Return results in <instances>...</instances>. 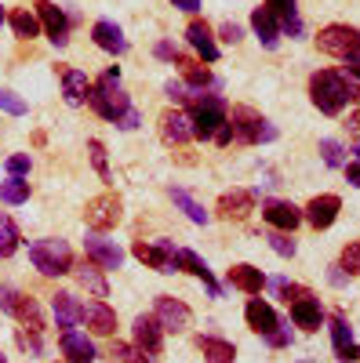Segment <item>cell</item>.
<instances>
[{
    "instance_id": "6da1fadb",
    "label": "cell",
    "mask_w": 360,
    "mask_h": 363,
    "mask_svg": "<svg viewBox=\"0 0 360 363\" xmlns=\"http://www.w3.org/2000/svg\"><path fill=\"white\" fill-rule=\"evenodd\" d=\"M87 102H92V109H95L102 120H113L120 131H135V128H138V109H135L131 99L124 95L116 69H106V73L92 84V95H87Z\"/></svg>"
},
{
    "instance_id": "7a4b0ae2",
    "label": "cell",
    "mask_w": 360,
    "mask_h": 363,
    "mask_svg": "<svg viewBox=\"0 0 360 363\" xmlns=\"http://www.w3.org/2000/svg\"><path fill=\"white\" fill-rule=\"evenodd\" d=\"M310 99H313V106H317L324 116H339V113L349 106V99H356V91H353V84H349L342 73L320 69V73L310 77Z\"/></svg>"
},
{
    "instance_id": "3957f363",
    "label": "cell",
    "mask_w": 360,
    "mask_h": 363,
    "mask_svg": "<svg viewBox=\"0 0 360 363\" xmlns=\"http://www.w3.org/2000/svg\"><path fill=\"white\" fill-rule=\"evenodd\" d=\"M190 128H193V138H215L222 128H226V102L219 95H190Z\"/></svg>"
},
{
    "instance_id": "277c9868",
    "label": "cell",
    "mask_w": 360,
    "mask_h": 363,
    "mask_svg": "<svg viewBox=\"0 0 360 363\" xmlns=\"http://www.w3.org/2000/svg\"><path fill=\"white\" fill-rule=\"evenodd\" d=\"M29 262H33V269L40 272V277H66V272H73V251L66 240H33L29 244Z\"/></svg>"
},
{
    "instance_id": "5b68a950",
    "label": "cell",
    "mask_w": 360,
    "mask_h": 363,
    "mask_svg": "<svg viewBox=\"0 0 360 363\" xmlns=\"http://www.w3.org/2000/svg\"><path fill=\"white\" fill-rule=\"evenodd\" d=\"M226 124H229L233 138L244 142V145H258V142H273V138H277V128L269 124L262 113H255L251 106H236Z\"/></svg>"
},
{
    "instance_id": "8992f818",
    "label": "cell",
    "mask_w": 360,
    "mask_h": 363,
    "mask_svg": "<svg viewBox=\"0 0 360 363\" xmlns=\"http://www.w3.org/2000/svg\"><path fill=\"white\" fill-rule=\"evenodd\" d=\"M120 218H124V203H120V196H113V193H102L95 200H87V207H84V222L95 233L113 229Z\"/></svg>"
},
{
    "instance_id": "52a82bcc",
    "label": "cell",
    "mask_w": 360,
    "mask_h": 363,
    "mask_svg": "<svg viewBox=\"0 0 360 363\" xmlns=\"http://www.w3.org/2000/svg\"><path fill=\"white\" fill-rule=\"evenodd\" d=\"M135 258L157 272H178V251L171 240H157V244H135Z\"/></svg>"
},
{
    "instance_id": "ba28073f",
    "label": "cell",
    "mask_w": 360,
    "mask_h": 363,
    "mask_svg": "<svg viewBox=\"0 0 360 363\" xmlns=\"http://www.w3.org/2000/svg\"><path fill=\"white\" fill-rule=\"evenodd\" d=\"M0 306H4V313L18 316L29 330H33V335H40V330H44V320H40V309H37V301H33V298H26V294L4 287V291H0Z\"/></svg>"
},
{
    "instance_id": "9c48e42d",
    "label": "cell",
    "mask_w": 360,
    "mask_h": 363,
    "mask_svg": "<svg viewBox=\"0 0 360 363\" xmlns=\"http://www.w3.org/2000/svg\"><path fill=\"white\" fill-rule=\"evenodd\" d=\"M317 44H320L324 55H339V58H346L349 51L360 48V29H353V26H324V29H320V37H317Z\"/></svg>"
},
{
    "instance_id": "30bf717a",
    "label": "cell",
    "mask_w": 360,
    "mask_h": 363,
    "mask_svg": "<svg viewBox=\"0 0 360 363\" xmlns=\"http://www.w3.org/2000/svg\"><path fill=\"white\" fill-rule=\"evenodd\" d=\"M153 316L160 320L164 330H175V335H182V330L193 323L190 306H186V301H178V298H171V294H160V298H157V313H153Z\"/></svg>"
},
{
    "instance_id": "8fae6325",
    "label": "cell",
    "mask_w": 360,
    "mask_h": 363,
    "mask_svg": "<svg viewBox=\"0 0 360 363\" xmlns=\"http://www.w3.org/2000/svg\"><path fill=\"white\" fill-rule=\"evenodd\" d=\"M37 18H40V26L48 29V40H51L55 48H66V44H70V18L62 15V8H58V4H51V0H40V4H37Z\"/></svg>"
},
{
    "instance_id": "7c38bea8",
    "label": "cell",
    "mask_w": 360,
    "mask_h": 363,
    "mask_svg": "<svg viewBox=\"0 0 360 363\" xmlns=\"http://www.w3.org/2000/svg\"><path fill=\"white\" fill-rule=\"evenodd\" d=\"M262 218L277 233H295V225L302 222V207H295L291 200H266L262 203Z\"/></svg>"
},
{
    "instance_id": "4fadbf2b",
    "label": "cell",
    "mask_w": 360,
    "mask_h": 363,
    "mask_svg": "<svg viewBox=\"0 0 360 363\" xmlns=\"http://www.w3.org/2000/svg\"><path fill=\"white\" fill-rule=\"evenodd\" d=\"M339 211H342V200H339L335 193H324V196H313V200H310V207L302 211V218H306L313 229H327V225H335Z\"/></svg>"
},
{
    "instance_id": "5bb4252c",
    "label": "cell",
    "mask_w": 360,
    "mask_h": 363,
    "mask_svg": "<svg viewBox=\"0 0 360 363\" xmlns=\"http://www.w3.org/2000/svg\"><path fill=\"white\" fill-rule=\"evenodd\" d=\"M84 251H87V262H95L99 269H120V262H124V251L99 233H92L84 240Z\"/></svg>"
},
{
    "instance_id": "9a60e30c",
    "label": "cell",
    "mask_w": 360,
    "mask_h": 363,
    "mask_svg": "<svg viewBox=\"0 0 360 363\" xmlns=\"http://www.w3.org/2000/svg\"><path fill=\"white\" fill-rule=\"evenodd\" d=\"M58 345H62L66 363H95V345H92V338L80 335L77 327H66L62 335H58Z\"/></svg>"
},
{
    "instance_id": "2e32d148",
    "label": "cell",
    "mask_w": 360,
    "mask_h": 363,
    "mask_svg": "<svg viewBox=\"0 0 360 363\" xmlns=\"http://www.w3.org/2000/svg\"><path fill=\"white\" fill-rule=\"evenodd\" d=\"M131 330H135V345H138L146 356L160 352V345H164V327H160L157 316H138V320L131 323Z\"/></svg>"
},
{
    "instance_id": "e0dca14e",
    "label": "cell",
    "mask_w": 360,
    "mask_h": 363,
    "mask_svg": "<svg viewBox=\"0 0 360 363\" xmlns=\"http://www.w3.org/2000/svg\"><path fill=\"white\" fill-rule=\"evenodd\" d=\"M160 138H164L168 145H182V142H190V138H193L190 116H186L182 109H168V113H160Z\"/></svg>"
},
{
    "instance_id": "ac0fdd59",
    "label": "cell",
    "mask_w": 360,
    "mask_h": 363,
    "mask_svg": "<svg viewBox=\"0 0 360 363\" xmlns=\"http://www.w3.org/2000/svg\"><path fill=\"white\" fill-rule=\"evenodd\" d=\"M251 203H255V193H248V189H233V193H222L219 196V218H226V222H244L248 218V211H251Z\"/></svg>"
},
{
    "instance_id": "d6986e66",
    "label": "cell",
    "mask_w": 360,
    "mask_h": 363,
    "mask_svg": "<svg viewBox=\"0 0 360 363\" xmlns=\"http://www.w3.org/2000/svg\"><path fill=\"white\" fill-rule=\"evenodd\" d=\"M251 29H255V37L262 40L266 51H277V44H280V22L273 18V11H269V8H255L251 11Z\"/></svg>"
},
{
    "instance_id": "ffe728a7",
    "label": "cell",
    "mask_w": 360,
    "mask_h": 363,
    "mask_svg": "<svg viewBox=\"0 0 360 363\" xmlns=\"http://www.w3.org/2000/svg\"><path fill=\"white\" fill-rule=\"evenodd\" d=\"M186 40H190V48L204 58V62H215L219 58V44H215V37H212V29H207V22H190L186 26Z\"/></svg>"
},
{
    "instance_id": "44dd1931",
    "label": "cell",
    "mask_w": 360,
    "mask_h": 363,
    "mask_svg": "<svg viewBox=\"0 0 360 363\" xmlns=\"http://www.w3.org/2000/svg\"><path fill=\"white\" fill-rule=\"evenodd\" d=\"M51 309H55V320H58V327H77L80 320H84V306L77 301V294H70V291H58L55 298H51Z\"/></svg>"
},
{
    "instance_id": "7402d4cb",
    "label": "cell",
    "mask_w": 360,
    "mask_h": 363,
    "mask_svg": "<svg viewBox=\"0 0 360 363\" xmlns=\"http://www.w3.org/2000/svg\"><path fill=\"white\" fill-rule=\"evenodd\" d=\"M178 269H186V272H193L197 280H204V287H207V294H212V298H222V287L215 284L212 269H207V262L197 251H178Z\"/></svg>"
},
{
    "instance_id": "603a6c76",
    "label": "cell",
    "mask_w": 360,
    "mask_h": 363,
    "mask_svg": "<svg viewBox=\"0 0 360 363\" xmlns=\"http://www.w3.org/2000/svg\"><path fill=\"white\" fill-rule=\"evenodd\" d=\"M92 37H95V44L102 48V51H109V55H124L128 51V37H124V29H120L116 22H95V29H92Z\"/></svg>"
},
{
    "instance_id": "cb8c5ba5",
    "label": "cell",
    "mask_w": 360,
    "mask_h": 363,
    "mask_svg": "<svg viewBox=\"0 0 360 363\" xmlns=\"http://www.w3.org/2000/svg\"><path fill=\"white\" fill-rule=\"evenodd\" d=\"M244 316H248V327L255 330V335H269V330H273L280 320H277V313H273V306H266L262 298H251L248 301V309H244Z\"/></svg>"
},
{
    "instance_id": "d4e9b609",
    "label": "cell",
    "mask_w": 360,
    "mask_h": 363,
    "mask_svg": "<svg viewBox=\"0 0 360 363\" xmlns=\"http://www.w3.org/2000/svg\"><path fill=\"white\" fill-rule=\"evenodd\" d=\"M332 342H335V356L342 363H356L360 359V345H353V330H349V323L342 316L332 320Z\"/></svg>"
},
{
    "instance_id": "484cf974",
    "label": "cell",
    "mask_w": 360,
    "mask_h": 363,
    "mask_svg": "<svg viewBox=\"0 0 360 363\" xmlns=\"http://www.w3.org/2000/svg\"><path fill=\"white\" fill-rule=\"evenodd\" d=\"M62 95L70 106H84L87 95H92V80H87V73L80 69H62Z\"/></svg>"
},
{
    "instance_id": "4316f807",
    "label": "cell",
    "mask_w": 360,
    "mask_h": 363,
    "mask_svg": "<svg viewBox=\"0 0 360 363\" xmlns=\"http://www.w3.org/2000/svg\"><path fill=\"white\" fill-rule=\"evenodd\" d=\"M266 8L273 11V18L284 26V33L302 37V18H298V4H295V0H266Z\"/></svg>"
},
{
    "instance_id": "83f0119b",
    "label": "cell",
    "mask_w": 360,
    "mask_h": 363,
    "mask_svg": "<svg viewBox=\"0 0 360 363\" xmlns=\"http://www.w3.org/2000/svg\"><path fill=\"white\" fill-rule=\"evenodd\" d=\"M84 320H87V327L95 330V335H113L116 330V313L106 306V301H92V306H84Z\"/></svg>"
},
{
    "instance_id": "f1b7e54d",
    "label": "cell",
    "mask_w": 360,
    "mask_h": 363,
    "mask_svg": "<svg viewBox=\"0 0 360 363\" xmlns=\"http://www.w3.org/2000/svg\"><path fill=\"white\" fill-rule=\"evenodd\" d=\"M229 284L236 291H244V294H262L266 277H262V269H255V265H233L229 269Z\"/></svg>"
},
{
    "instance_id": "f546056e",
    "label": "cell",
    "mask_w": 360,
    "mask_h": 363,
    "mask_svg": "<svg viewBox=\"0 0 360 363\" xmlns=\"http://www.w3.org/2000/svg\"><path fill=\"white\" fill-rule=\"evenodd\" d=\"M291 320L302 327V330H320V323H324V313H320V306L313 301V294L310 298H298V301H291Z\"/></svg>"
},
{
    "instance_id": "4dcf8cb0",
    "label": "cell",
    "mask_w": 360,
    "mask_h": 363,
    "mask_svg": "<svg viewBox=\"0 0 360 363\" xmlns=\"http://www.w3.org/2000/svg\"><path fill=\"white\" fill-rule=\"evenodd\" d=\"M73 277H77V284L84 287V291H92L95 298H106L109 294V284H106V277H102V269L92 262V265H73Z\"/></svg>"
},
{
    "instance_id": "1f68e13d",
    "label": "cell",
    "mask_w": 360,
    "mask_h": 363,
    "mask_svg": "<svg viewBox=\"0 0 360 363\" xmlns=\"http://www.w3.org/2000/svg\"><path fill=\"white\" fill-rule=\"evenodd\" d=\"M200 352H204V359L207 363H233L236 359V349H233V342H222V338H200Z\"/></svg>"
},
{
    "instance_id": "d6a6232c",
    "label": "cell",
    "mask_w": 360,
    "mask_h": 363,
    "mask_svg": "<svg viewBox=\"0 0 360 363\" xmlns=\"http://www.w3.org/2000/svg\"><path fill=\"white\" fill-rule=\"evenodd\" d=\"M171 200H175V207H178V211H186V218H190V222L207 225V211H204V203H200V200H193L186 189H175V186H171Z\"/></svg>"
},
{
    "instance_id": "836d02e7",
    "label": "cell",
    "mask_w": 360,
    "mask_h": 363,
    "mask_svg": "<svg viewBox=\"0 0 360 363\" xmlns=\"http://www.w3.org/2000/svg\"><path fill=\"white\" fill-rule=\"evenodd\" d=\"M175 66H182V80H186L190 87H212V84H215V77L207 73V69H204L200 62H193V58H186V55L178 58Z\"/></svg>"
},
{
    "instance_id": "e575fe53",
    "label": "cell",
    "mask_w": 360,
    "mask_h": 363,
    "mask_svg": "<svg viewBox=\"0 0 360 363\" xmlns=\"http://www.w3.org/2000/svg\"><path fill=\"white\" fill-rule=\"evenodd\" d=\"M11 29H15V37H22V40H33L37 33H40V18L33 15V11H11Z\"/></svg>"
},
{
    "instance_id": "d590c367",
    "label": "cell",
    "mask_w": 360,
    "mask_h": 363,
    "mask_svg": "<svg viewBox=\"0 0 360 363\" xmlns=\"http://www.w3.org/2000/svg\"><path fill=\"white\" fill-rule=\"evenodd\" d=\"M15 251H18V225L8 215H0V258H11Z\"/></svg>"
},
{
    "instance_id": "8d00e7d4",
    "label": "cell",
    "mask_w": 360,
    "mask_h": 363,
    "mask_svg": "<svg viewBox=\"0 0 360 363\" xmlns=\"http://www.w3.org/2000/svg\"><path fill=\"white\" fill-rule=\"evenodd\" d=\"M0 200L4 203H26L29 200V182H22V178L0 182Z\"/></svg>"
},
{
    "instance_id": "74e56055",
    "label": "cell",
    "mask_w": 360,
    "mask_h": 363,
    "mask_svg": "<svg viewBox=\"0 0 360 363\" xmlns=\"http://www.w3.org/2000/svg\"><path fill=\"white\" fill-rule=\"evenodd\" d=\"M109 363H149V356L138 349V345H124V342H116L109 349Z\"/></svg>"
},
{
    "instance_id": "f35d334b",
    "label": "cell",
    "mask_w": 360,
    "mask_h": 363,
    "mask_svg": "<svg viewBox=\"0 0 360 363\" xmlns=\"http://www.w3.org/2000/svg\"><path fill=\"white\" fill-rule=\"evenodd\" d=\"M320 157H324V164H327V167H346L342 145H339L335 138H324V142H320Z\"/></svg>"
},
{
    "instance_id": "ab89813d",
    "label": "cell",
    "mask_w": 360,
    "mask_h": 363,
    "mask_svg": "<svg viewBox=\"0 0 360 363\" xmlns=\"http://www.w3.org/2000/svg\"><path fill=\"white\" fill-rule=\"evenodd\" d=\"M87 153H92V164H95L99 178H102V182H109V164H106V145H102L99 138H92V142H87Z\"/></svg>"
},
{
    "instance_id": "60d3db41",
    "label": "cell",
    "mask_w": 360,
    "mask_h": 363,
    "mask_svg": "<svg viewBox=\"0 0 360 363\" xmlns=\"http://www.w3.org/2000/svg\"><path fill=\"white\" fill-rule=\"evenodd\" d=\"M342 272H349V277H360V240H353V244H346L342 251Z\"/></svg>"
},
{
    "instance_id": "b9f144b4",
    "label": "cell",
    "mask_w": 360,
    "mask_h": 363,
    "mask_svg": "<svg viewBox=\"0 0 360 363\" xmlns=\"http://www.w3.org/2000/svg\"><path fill=\"white\" fill-rule=\"evenodd\" d=\"M273 291H277V294H280V298L288 301V306H291V301H298V298H310V291H306V287H298V284H288L284 277H277V280H273Z\"/></svg>"
},
{
    "instance_id": "7bdbcfd3",
    "label": "cell",
    "mask_w": 360,
    "mask_h": 363,
    "mask_svg": "<svg viewBox=\"0 0 360 363\" xmlns=\"http://www.w3.org/2000/svg\"><path fill=\"white\" fill-rule=\"evenodd\" d=\"M266 240H269V247H273L280 258H291V255H295V240H291L288 233H269Z\"/></svg>"
},
{
    "instance_id": "ee69618b",
    "label": "cell",
    "mask_w": 360,
    "mask_h": 363,
    "mask_svg": "<svg viewBox=\"0 0 360 363\" xmlns=\"http://www.w3.org/2000/svg\"><path fill=\"white\" fill-rule=\"evenodd\" d=\"M0 109H4V113H11V116H22L29 106H26L18 95H11V91H0Z\"/></svg>"
},
{
    "instance_id": "f6af8a7d",
    "label": "cell",
    "mask_w": 360,
    "mask_h": 363,
    "mask_svg": "<svg viewBox=\"0 0 360 363\" xmlns=\"http://www.w3.org/2000/svg\"><path fill=\"white\" fill-rule=\"evenodd\" d=\"M4 167H8L11 178H22V174H29V157H26V153H15V157H8Z\"/></svg>"
},
{
    "instance_id": "bcb514c9",
    "label": "cell",
    "mask_w": 360,
    "mask_h": 363,
    "mask_svg": "<svg viewBox=\"0 0 360 363\" xmlns=\"http://www.w3.org/2000/svg\"><path fill=\"white\" fill-rule=\"evenodd\" d=\"M266 342L273 345V349H284V345H291V330L277 323V327H273V330H269V335H266Z\"/></svg>"
},
{
    "instance_id": "7dc6e473",
    "label": "cell",
    "mask_w": 360,
    "mask_h": 363,
    "mask_svg": "<svg viewBox=\"0 0 360 363\" xmlns=\"http://www.w3.org/2000/svg\"><path fill=\"white\" fill-rule=\"evenodd\" d=\"M153 55H157V58H164V62H178V58H182V51H178L171 40H160V44L153 48Z\"/></svg>"
},
{
    "instance_id": "c3c4849f",
    "label": "cell",
    "mask_w": 360,
    "mask_h": 363,
    "mask_svg": "<svg viewBox=\"0 0 360 363\" xmlns=\"http://www.w3.org/2000/svg\"><path fill=\"white\" fill-rule=\"evenodd\" d=\"M164 91L171 95V102H190V95H186V84H178V80H168V84H164Z\"/></svg>"
},
{
    "instance_id": "681fc988",
    "label": "cell",
    "mask_w": 360,
    "mask_h": 363,
    "mask_svg": "<svg viewBox=\"0 0 360 363\" xmlns=\"http://www.w3.org/2000/svg\"><path fill=\"white\" fill-rule=\"evenodd\" d=\"M346 69H349V77H356V80H360V48L346 55Z\"/></svg>"
},
{
    "instance_id": "f907efd6",
    "label": "cell",
    "mask_w": 360,
    "mask_h": 363,
    "mask_svg": "<svg viewBox=\"0 0 360 363\" xmlns=\"http://www.w3.org/2000/svg\"><path fill=\"white\" fill-rule=\"evenodd\" d=\"M222 40H226V44H236V40H240V26H236V22H226V26H222Z\"/></svg>"
},
{
    "instance_id": "816d5d0a",
    "label": "cell",
    "mask_w": 360,
    "mask_h": 363,
    "mask_svg": "<svg viewBox=\"0 0 360 363\" xmlns=\"http://www.w3.org/2000/svg\"><path fill=\"white\" fill-rule=\"evenodd\" d=\"M346 182H349V186H356V189H360V160L346 164Z\"/></svg>"
},
{
    "instance_id": "f5cc1de1",
    "label": "cell",
    "mask_w": 360,
    "mask_h": 363,
    "mask_svg": "<svg viewBox=\"0 0 360 363\" xmlns=\"http://www.w3.org/2000/svg\"><path fill=\"white\" fill-rule=\"evenodd\" d=\"M171 4H175L178 11H186V15H193V11L200 8V0H171Z\"/></svg>"
},
{
    "instance_id": "db71d44e",
    "label": "cell",
    "mask_w": 360,
    "mask_h": 363,
    "mask_svg": "<svg viewBox=\"0 0 360 363\" xmlns=\"http://www.w3.org/2000/svg\"><path fill=\"white\" fill-rule=\"evenodd\" d=\"M0 22H4V8H0Z\"/></svg>"
},
{
    "instance_id": "11a10c76",
    "label": "cell",
    "mask_w": 360,
    "mask_h": 363,
    "mask_svg": "<svg viewBox=\"0 0 360 363\" xmlns=\"http://www.w3.org/2000/svg\"><path fill=\"white\" fill-rule=\"evenodd\" d=\"M0 363H8V359H4V356H0Z\"/></svg>"
},
{
    "instance_id": "9f6ffc18",
    "label": "cell",
    "mask_w": 360,
    "mask_h": 363,
    "mask_svg": "<svg viewBox=\"0 0 360 363\" xmlns=\"http://www.w3.org/2000/svg\"><path fill=\"white\" fill-rule=\"evenodd\" d=\"M306 363H310V359H306Z\"/></svg>"
}]
</instances>
